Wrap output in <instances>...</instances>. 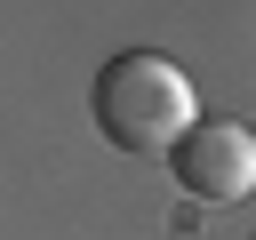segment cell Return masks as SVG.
I'll use <instances>...</instances> for the list:
<instances>
[{
  "instance_id": "6da1fadb",
  "label": "cell",
  "mask_w": 256,
  "mask_h": 240,
  "mask_svg": "<svg viewBox=\"0 0 256 240\" xmlns=\"http://www.w3.org/2000/svg\"><path fill=\"white\" fill-rule=\"evenodd\" d=\"M88 112H96V128H104L112 152H176V144L192 136V120H200L192 80H184L168 56H152V48H120V56L96 72Z\"/></svg>"
},
{
  "instance_id": "7a4b0ae2",
  "label": "cell",
  "mask_w": 256,
  "mask_h": 240,
  "mask_svg": "<svg viewBox=\"0 0 256 240\" xmlns=\"http://www.w3.org/2000/svg\"><path fill=\"white\" fill-rule=\"evenodd\" d=\"M168 168H176V184L192 192V200H248L256 192V128H240V120H192V136L168 152Z\"/></svg>"
}]
</instances>
